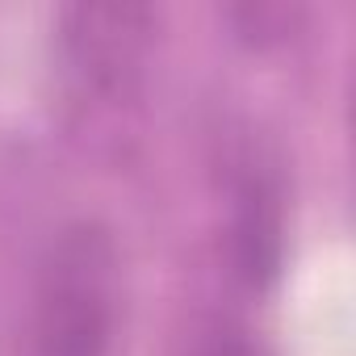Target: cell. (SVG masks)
<instances>
[{"label":"cell","instance_id":"1","mask_svg":"<svg viewBox=\"0 0 356 356\" xmlns=\"http://www.w3.org/2000/svg\"><path fill=\"white\" fill-rule=\"evenodd\" d=\"M118 314L122 256L113 231L97 218H76L59 227L34 273V356H109Z\"/></svg>","mask_w":356,"mask_h":356},{"label":"cell","instance_id":"2","mask_svg":"<svg viewBox=\"0 0 356 356\" xmlns=\"http://www.w3.org/2000/svg\"><path fill=\"white\" fill-rule=\"evenodd\" d=\"M159 13L134 0H84L67 5L59 17V34L72 67L88 84H122L147 51V34H155Z\"/></svg>","mask_w":356,"mask_h":356},{"label":"cell","instance_id":"3","mask_svg":"<svg viewBox=\"0 0 356 356\" xmlns=\"http://www.w3.org/2000/svg\"><path fill=\"white\" fill-rule=\"evenodd\" d=\"M193 356H260L239 331H231V327H214V331H206L197 343H193Z\"/></svg>","mask_w":356,"mask_h":356}]
</instances>
